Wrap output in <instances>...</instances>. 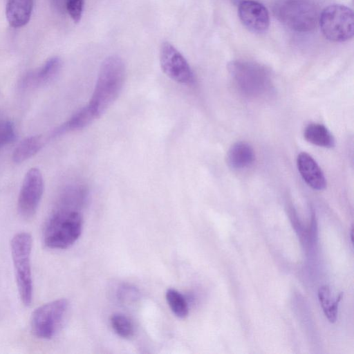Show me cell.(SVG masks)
Here are the masks:
<instances>
[{"label": "cell", "instance_id": "obj_1", "mask_svg": "<svg viewBox=\"0 0 354 354\" xmlns=\"http://www.w3.org/2000/svg\"><path fill=\"white\" fill-rule=\"evenodd\" d=\"M125 74V64L120 57L111 55L103 61L91 98L85 106L93 120L100 118L118 97Z\"/></svg>", "mask_w": 354, "mask_h": 354}, {"label": "cell", "instance_id": "obj_2", "mask_svg": "<svg viewBox=\"0 0 354 354\" xmlns=\"http://www.w3.org/2000/svg\"><path fill=\"white\" fill-rule=\"evenodd\" d=\"M82 226V216L77 209L57 207L45 224L44 243L51 249L68 248L80 236Z\"/></svg>", "mask_w": 354, "mask_h": 354}, {"label": "cell", "instance_id": "obj_3", "mask_svg": "<svg viewBox=\"0 0 354 354\" xmlns=\"http://www.w3.org/2000/svg\"><path fill=\"white\" fill-rule=\"evenodd\" d=\"M228 71L236 88L245 97L259 98L266 96L271 90L270 74L259 64L236 60L229 64Z\"/></svg>", "mask_w": 354, "mask_h": 354}, {"label": "cell", "instance_id": "obj_4", "mask_svg": "<svg viewBox=\"0 0 354 354\" xmlns=\"http://www.w3.org/2000/svg\"><path fill=\"white\" fill-rule=\"evenodd\" d=\"M274 13L286 27L301 33L315 30L319 17L317 6L310 0H279Z\"/></svg>", "mask_w": 354, "mask_h": 354}, {"label": "cell", "instance_id": "obj_5", "mask_svg": "<svg viewBox=\"0 0 354 354\" xmlns=\"http://www.w3.org/2000/svg\"><path fill=\"white\" fill-rule=\"evenodd\" d=\"M32 236L26 232L16 234L12 239L11 254L20 299L28 306L32 299V279L30 266Z\"/></svg>", "mask_w": 354, "mask_h": 354}, {"label": "cell", "instance_id": "obj_6", "mask_svg": "<svg viewBox=\"0 0 354 354\" xmlns=\"http://www.w3.org/2000/svg\"><path fill=\"white\" fill-rule=\"evenodd\" d=\"M318 24L323 35L329 41L344 42L353 36V12L344 5L332 4L326 7L319 13Z\"/></svg>", "mask_w": 354, "mask_h": 354}, {"label": "cell", "instance_id": "obj_7", "mask_svg": "<svg viewBox=\"0 0 354 354\" xmlns=\"http://www.w3.org/2000/svg\"><path fill=\"white\" fill-rule=\"evenodd\" d=\"M68 308V301L59 299L37 308L32 314L30 326L33 334L40 339H49L58 330Z\"/></svg>", "mask_w": 354, "mask_h": 354}, {"label": "cell", "instance_id": "obj_8", "mask_svg": "<svg viewBox=\"0 0 354 354\" xmlns=\"http://www.w3.org/2000/svg\"><path fill=\"white\" fill-rule=\"evenodd\" d=\"M160 64L163 73L172 80L183 85L194 83L192 70L184 56L169 41L160 48Z\"/></svg>", "mask_w": 354, "mask_h": 354}, {"label": "cell", "instance_id": "obj_9", "mask_svg": "<svg viewBox=\"0 0 354 354\" xmlns=\"http://www.w3.org/2000/svg\"><path fill=\"white\" fill-rule=\"evenodd\" d=\"M44 192L42 174L37 168H31L26 174L18 198L17 209L26 219L36 213Z\"/></svg>", "mask_w": 354, "mask_h": 354}, {"label": "cell", "instance_id": "obj_10", "mask_svg": "<svg viewBox=\"0 0 354 354\" xmlns=\"http://www.w3.org/2000/svg\"><path fill=\"white\" fill-rule=\"evenodd\" d=\"M238 15L242 24L250 31L265 32L270 26V15L266 7L255 0H243L238 6Z\"/></svg>", "mask_w": 354, "mask_h": 354}, {"label": "cell", "instance_id": "obj_11", "mask_svg": "<svg viewBox=\"0 0 354 354\" xmlns=\"http://www.w3.org/2000/svg\"><path fill=\"white\" fill-rule=\"evenodd\" d=\"M298 171L305 183L315 190H323L326 180L315 159L306 152L300 153L297 158Z\"/></svg>", "mask_w": 354, "mask_h": 354}, {"label": "cell", "instance_id": "obj_12", "mask_svg": "<svg viewBox=\"0 0 354 354\" xmlns=\"http://www.w3.org/2000/svg\"><path fill=\"white\" fill-rule=\"evenodd\" d=\"M255 155L253 148L245 142H236L229 149L227 153V163L235 170L250 167L254 162Z\"/></svg>", "mask_w": 354, "mask_h": 354}, {"label": "cell", "instance_id": "obj_13", "mask_svg": "<svg viewBox=\"0 0 354 354\" xmlns=\"http://www.w3.org/2000/svg\"><path fill=\"white\" fill-rule=\"evenodd\" d=\"M62 66V61L55 57L48 59L39 69L29 73L23 81L26 87H35L44 85L53 80Z\"/></svg>", "mask_w": 354, "mask_h": 354}, {"label": "cell", "instance_id": "obj_14", "mask_svg": "<svg viewBox=\"0 0 354 354\" xmlns=\"http://www.w3.org/2000/svg\"><path fill=\"white\" fill-rule=\"evenodd\" d=\"M33 0H8L6 15L10 25L19 28L26 25L31 16Z\"/></svg>", "mask_w": 354, "mask_h": 354}, {"label": "cell", "instance_id": "obj_15", "mask_svg": "<svg viewBox=\"0 0 354 354\" xmlns=\"http://www.w3.org/2000/svg\"><path fill=\"white\" fill-rule=\"evenodd\" d=\"M304 136L308 142L319 147L331 148L335 146L333 135L322 124H309L304 129Z\"/></svg>", "mask_w": 354, "mask_h": 354}, {"label": "cell", "instance_id": "obj_16", "mask_svg": "<svg viewBox=\"0 0 354 354\" xmlns=\"http://www.w3.org/2000/svg\"><path fill=\"white\" fill-rule=\"evenodd\" d=\"M44 141L41 136H32L23 140L15 149L12 160L20 163L30 158L41 149Z\"/></svg>", "mask_w": 354, "mask_h": 354}, {"label": "cell", "instance_id": "obj_17", "mask_svg": "<svg viewBox=\"0 0 354 354\" xmlns=\"http://www.w3.org/2000/svg\"><path fill=\"white\" fill-rule=\"evenodd\" d=\"M342 297L343 293L340 292L336 299L331 301L330 291L328 286H322L318 290L319 301L326 317L330 323H335L337 320L338 306Z\"/></svg>", "mask_w": 354, "mask_h": 354}, {"label": "cell", "instance_id": "obj_18", "mask_svg": "<svg viewBox=\"0 0 354 354\" xmlns=\"http://www.w3.org/2000/svg\"><path fill=\"white\" fill-rule=\"evenodd\" d=\"M166 299L173 313L178 318H185L189 313L186 298L178 290L170 288L166 292Z\"/></svg>", "mask_w": 354, "mask_h": 354}, {"label": "cell", "instance_id": "obj_19", "mask_svg": "<svg viewBox=\"0 0 354 354\" xmlns=\"http://www.w3.org/2000/svg\"><path fill=\"white\" fill-rule=\"evenodd\" d=\"M111 324L114 331L122 338H129L134 333L132 322L126 315L116 313L112 315Z\"/></svg>", "mask_w": 354, "mask_h": 354}, {"label": "cell", "instance_id": "obj_20", "mask_svg": "<svg viewBox=\"0 0 354 354\" xmlns=\"http://www.w3.org/2000/svg\"><path fill=\"white\" fill-rule=\"evenodd\" d=\"M15 137L14 124L12 122H0V149L11 142Z\"/></svg>", "mask_w": 354, "mask_h": 354}, {"label": "cell", "instance_id": "obj_21", "mask_svg": "<svg viewBox=\"0 0 354 354\" xmlns=\"http://www.w3.org/2000/svg\"><path fill=\"white\" fill-rule=\"evenodd\" d=\"M84 5V0H65V8L75 23L79 22L82 18Z\"/></svg>", "mask_w": 354, "mask_h": 354}, {"label": "cell", "instance_id": "obj_22", "mask_svg": "<svg viewBox=\"0 0 354 354\" xmlns=\"http://www.w3.org/2000/svg\"><path fill=\"white\" fill-rule=\"evenodd\" d=\"M117 295L121 302L130 303L136 301L138 297V292L135 287L123 285L118 288Z\"/></svg>", "mask_w": 354, "mask_h": 354}, {"label": "cell", "instance_id": "obj_23", "mask_svg": "<svg viewBox=\"0 0 354 354\" xmlns=\"http://www.w3.org/2000/svg\"><path fill=\"white\" fill-rule=\"evenodd\" d=\"M53 5L57 9L62 10L65 6V0H51Z\"/></svg>", "mask_w": 354, "mask_h": 354}, {"label": "cell", "instance_id": "obj_24", "mask_svg": "<svg viewBox=\"0 0 354 354\" xmlns=\"http://www.w3.org/2000/svg\"><path fill=\"white\" fill-rule=\"evenodd\" d=\"M353 227H352V228H351V241H352V243H353Z\"/></svg>", "mask_w": 354, "mask_h": 354}]
</instances>
